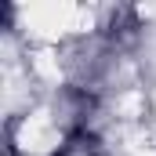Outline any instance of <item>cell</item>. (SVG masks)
Returning a JSON list of instances; mask_svg holds the SVG:
<instances>
[]
</instances>
